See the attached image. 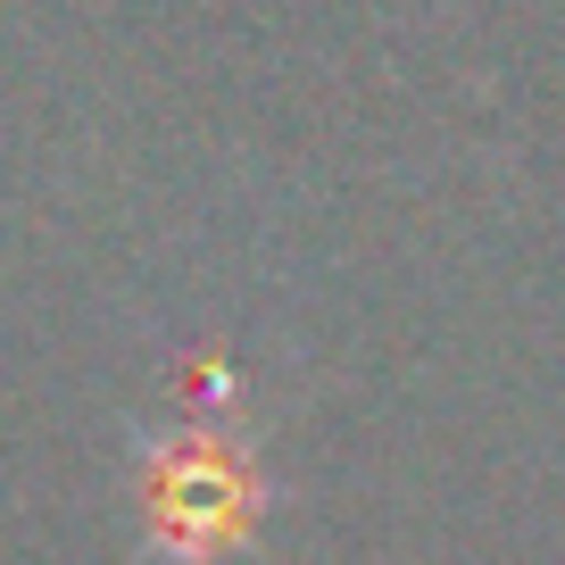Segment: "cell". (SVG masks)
Returning <instances> with one entry per match:
<instances>
[{"label":"cell","mask_w":565,"mask_h":565,"mask_svg":"<svg viewBox=\"0 0 565 565\" xmlns=\"http://www.w3.org/2000/svg\"><path fill=\"white\" fill-rule=\"evenodd\" d=\"M150 515H159V541L175 557H216V548L242 532V515H258V482L242 458H216L209 441H183L150 458Z\"/></svg>","instance_id":"obj_1"}]
</instances>
